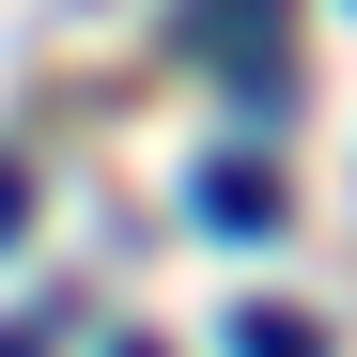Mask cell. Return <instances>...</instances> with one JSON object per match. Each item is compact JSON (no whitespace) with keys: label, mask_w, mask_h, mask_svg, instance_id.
<instances>
[{"label":"cell","mask_w":357,"mask_h":357,"mask_svg":"<svg viewBox=\"0 0 357 357\" xmlns=\"http://www.w3.org/2000/svg\"><path fill=\"white\" fill-rule=\"evenodd\" d=\"M202 218H218V233H280V171H264V155H218V171H202Z\"/></svg>","instance_id":"obj_1"},{"label":"cell","mask_w":357,"mask_h":357,"mask_svg":"<svg viewBox=\"0 0 357 357\" xmlns=\"http://www.w3.org/2000/svg\"><path fill=\"white\" fill-rule=\"evenodd\" d=\"M16 218H31V171H16V155H0V249H16Z\"/></svg>","instance_id":"obj_3"},{"label":"cell","mask_w":357,"mask_h":357,"mask_svg":"<svg viewBox=\"0 0 357 357\" xmlns=\"http://www.w3.org/2000/svg\"><path fill=\"white\" fill-rule=\"evenodd\" d=\"M0 357H47V342H0Z\"/></svg>","instance_id":"obj_4"},{"label":"cell","mask_w":357,"mask_h":357,"mask_svg":"<svg viewBox=\"0 0 357 357\" xmlns=\"http://www.w3.org/2000/svg\"><path fill=\"white\" fill-rule=\"evenodd\" d=\"M233 357H326V326H311V311H249V326H233Z\"/></svg>","instance_id":"obj_2"}]
</instances>
